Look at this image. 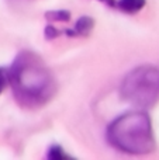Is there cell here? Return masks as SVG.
I'll return each mask as SVG.
<instances>
[{"mask_svg": "<svg viewBox=\"0 0 159 160\" xmlns=\"http://www.w3.org/2000/svg\"><path fill=\"white\" fill-rule=\"evenodd\" d=\"M93 25H95V20L92 17L85 16L76 21L75 28H72V31L75 35H89L93 30Z\"/></svg>", "mask_w": 159, "mask_h": 160, "instance_id": "obj_5", "label": "cell"}, {"mask_svg": "<svg viewBox=\"0 0 159 160\" xmlns=\"http://www.w3.org/2000/svg\"><path fill=\"white\" fill-rule=\"evenodd\" d=\"M45 17L48 20H52V21H68L70 18V13L66 10H54L45 13Z\"/></svg>", "mask_w": 159, "mask_h": 160, "instance_id": "obj_7", "label": "cell"}, {"mask_svg": "<svg viewBox=\"0 0 159 160\" xmlns=\"http://www.w3.org/2000/svg\"><path fill=\"white\" fill-rule=\"evenodd\" d=\"M48 159H54V160H68V159H72V156L66 155L65 153V150L62 149L61 146H58V145H54V146L49 148V150H48Z\"/></svg>", "mask_w": 159, "mask_h": 160, "instance_id": "obj_6", "label": "cell"}, {"mask_svg": "<svg viewBox=\"0 0 159 160\" xmlns=\"http://www.w3.org/2000/svg\"><path fill=\"white\" fill-rule=\"evenodd\" d=\"M107 139L117 150L128 155H148L155 149L151 118L142 111H131L113 121Z\"/></svg>", "mask_w": 159, "mask_h": 160, "instance_id": "obj_2", "label": "cell"}, {"mask_svg": "<svg viewBox=\"0 0 159 160\" xmlns=\"http://www.w3.org/2000/svg\"><path fill=\"white\" fill-rule=\"evenodd\" d=\"M100 2H104L109 6H111V7H115V0H100Z\"/></svg>", "mask_w": 159, "mask_h": 160, "instance_id": "obj_10", "label": "cell"}, {"mask_svg": "<svg viewBox=\"0 0 159 160\" xmlns=\"http://www.w3.org/2000/svg\"><path fill=\"white\" fill-rule=\"evenodd\" d=\"M121 94L127 101L141 108L156 104L159 101V69L141 66L132 70L121 84Z\"/></svg>", "mask_w": 159, "mask_h": 160, "instance_id": "obj_3", "label": "cell"}, {"mask_svg": "<svg viewBox=\"0 0 159 160\" xmlns=\"http://www.w3.org/2000/svg\"><path fill=\"white\" fill-rule=\"evenodd\" d=\"M7 83H8V72L6 69H3V68H0V94L6 88Z\"/></svg>", "mask_w": 159, "mask_h": 160, "instance_id": "obj_8", "label": "cell"}, {"mask_svg": "<svg viewBox=\"0 0 159 160\" xmlns=\"http://www.w3.org/2000/svg\"><path fill=\"white\" fill-rule=\"evenodd\" d=\"M8 83L23 105L37 107L52 97L55 82L44 62L31 52H21L8 70Z\"/></svg>", "mask_w": 159, "mask_h": 160, "instance_id": "obj_1", "label": "cell"}, {"mask_svg": "<svg viewBox=\"0 0 159 160\" xmlns=\"http://www.w3.org/2000/svg\"><path fill=\"white\" fill-rule=\"evenodd\" d=\"M146 4V0H118L115 2V7L128 14H134L141 11Z\"/></svg>", "mask_w": 159, "mask_h": 160, "instance_id": "obj_4", "label": "cell"}, {"mask_svg": "<svg viewBox=\"0 0 159 160\" xmlns=\"http://www.w3.org/2000/svg\"><path fill=\"white\" fill-rule=\"evenodd\" d=\"M58 30H56L55 27H52V25H47L45 27V31H44V35L47 39H54L55 37H58Z\"/></svg>", "mask_w": 159, "mask_h": 160, "instance_id": "obj_9", "label": "cell"}]
</instances>
